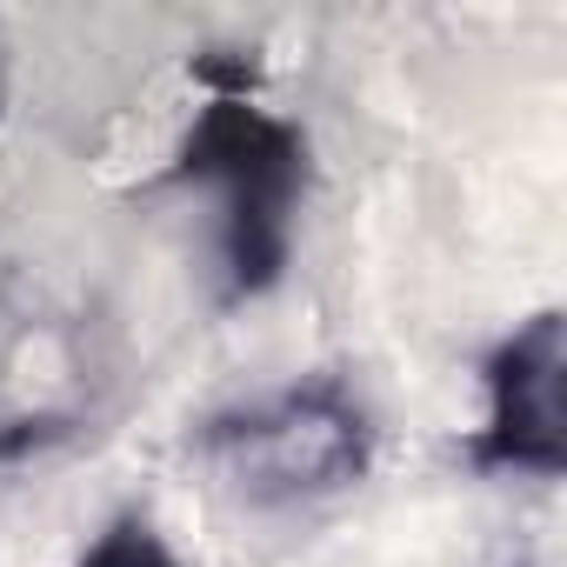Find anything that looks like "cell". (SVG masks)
I'll use <instances>...</instances> for the list:
<instances>
[{"mask_svg":"<svg viewBox=\"0 0 567 567\" xmlns=\"http://www.w3.org/2000/svg\"><path fill=\"white\" fill-rule=\"evenodd\" d=\"M308 134L295 121L267 114L254 94H214L181 154L174 181H207L220 194V267L227 301L267 295L295 254V214L308 194Z\"/></svg>","mask_w":567,"mask_h":567,"instance_id":"cell-1","label":"cell"},{"mask_svg":"<svg viewBox=\"0 0 567 567\" xmlns=\"http://www.w3.org/2000/svg\"><path fill=\"white\" fill-rule=\"evenodd\" d=\"M567 328L560 315L520 321L487 354V427L474 434V467L487 474H540L554 481L567 467Z\"/></svg>","mask_w":567,"mask_h":567,"instance_id":"cell-3","label":"cell"},{"mask_svg":"<svg viewBox=\"0 0 567 567\" xmlns=\"http://www.w3.org/2000/svg\"><path fill=\"white\" fill-rule=\"evenodd\" d=\"M74 567H181V560L167 554V540L154 534L147 514H114L107 534H101Z\"/></svg>","mask_w":567,"mask_h":567,"instance_id":"cell-4","label":"cell"},{"mask_svg":"<svg viewBox=\"0 0 567 567\" xmlns=\"http://www.w3.org/2000/svg\"><path fill=\"white\" fill-rule=\"evenodd\" d=\"M368 441H374L368 414L341 381L288 388V394H274L260 408H240V414L207 427V454L260 507L354 487L368 474Z\"/></svg>","mask_w":567,"mask_h":567,"instance_id":"cell-2","label":"cell"}]
</instances>
